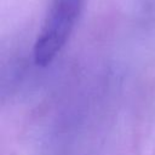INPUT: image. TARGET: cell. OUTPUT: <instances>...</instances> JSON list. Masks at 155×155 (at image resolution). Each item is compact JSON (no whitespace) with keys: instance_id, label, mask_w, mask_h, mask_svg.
Listing matches in <instances>:
<instances>
[{"instance_id":"obj_1","label":"cell","mask_w":155,"mask_h":155,"mask_svg":"<svg viewBox=\"0 0 155 155\" xmlns=\"http://www.w3.org/2000/svg\"><path fill=\"white\" fill-rule=\"evenodd\" d=\"M82 0H54L34 44V62L47 67L64 47L80 15Z\"/></svg>"}]
</instances>
